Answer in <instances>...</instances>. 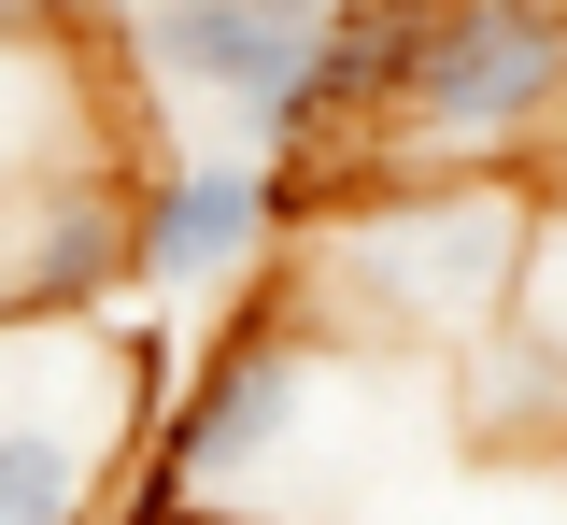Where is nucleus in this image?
<instances>
[{
  "instance_id": "1",
  "label": "nucleus",
  "mask_w": 567,
  "mask_h": 525,
  "mask_svg": "<svg viewBox=\"0 0 567 525\" xmlns=\"http://www.w3.org/2000/svg\"><path fill=\"white\" fill-rule=\"evenodd\" d=\"M341 100L369 171L525 185L567 143V0H341Z\"/></svg>"
},
{
  "instance_id": "2",
  "label": "nucleus",
  "mask_w": 567,
  "mask_h": 525,
  "mask_svg": "<svg viewBox=\"0 0 567 525\" xmlns=\"http://www.w3.org/2000/svg\"><path fill=\"white\" fill-rule=\"evenodd\" d=\"M539 256V185H454V171H369L341 199H312L284 241V299L312 312L341 356L425 341L468 356L496 312L525 299Z\"/></svg>"
},
{
  "instance_id": "3",
  "label": "nucleus",
  "mask_w": 567,
  "mask_h": 525,
  "mask_svg": "<svg viewBox=\"0 0 567 525\" xmlns=\"http://www.w3.org/2000/svg\"><path fill=\"white\" fill-rule=\"evenodd\" d=\"M327 370H341V341L284 299V285L256 312H227V327L199 341V370L156 398V441H142L128 497H156V512H227V525H284V454L312 441Z\"/></svg>"
},
{
  "instance_id": "4",
  "label": "nucleus",
  "mask_w": 567,
  "mask_h": 525,
  "mask_svg": "<svg viewBox=\"0 0 567 525\" xmlns=\"http://www.w3.org/2000/svg\"><path fill=\"white\" fill-rule=\"evenodd\" d=\"M156 341L114 327H14L0 312V525H114L156 441Z\"/></svg>"
},
{
  "instance_id": "5",
  "label": "nucleus",
  "mask_w": 567,
  "mask_h": 525,
  "mask_svg": "<svg viewBox=\"0 0 567 525\" xmlns=\"http://www.w3.org/2000/svg\"><path fill=\"white\" fill-rule=\"evenodd\" d=\"M128 72L156 100H199L241 128V156L298 171L341 143V0H128Z\"/></svg>"
},
{
  "instance_id": "6",
  "label": "nucleus",
  "mask_w": 567,
  "mask_h": 525,
  "mask_svg": "<svg viewBox=\"0 0 567 525\" xmlns=\"http://www.w3.org/2000/svg\"><path fill=\"white\" fill-rule=\"evenodd\" d=\"M298 171L270 156H156L128 199V256H142V299H227L256 285L284 241H298Z\"/></svg>"
},
{
  "instance_id": "7",
  "label": "nucleus",
  "mask_w": 567,
  "mask_h": 525,
  "mask_svg": "<svg viewBox=\"0 0 567 525\" xmlns=\"http://www.w3.org/2000/svg\"><path fill=\"white\" fill-rule=\"evenodd\" d=\"M128 199L142 185L100 171V156L0 185V312H14V327H114V299H142Z\"/></svg>"
},
{
  "instance_id": "8",
  "label": "nucleus",
  "mask_w": 567,
  "mask_h": 525,
  "mask_svg": "<svg viewBox=\"0 0 567 525\" xmlns=\"http://www.w3.org/2000/svg\"><path fill=\"white\" fill-rule=\"evenodd\" d=\"M525 327L567 356V199H539V256H525Z\"/></svg>"
},
{
  "instance_id": "9",
  "label": "nucleus",
  "mask_w": 567,
  "mask_h": 525,
  "mask_svg": "<svg viewBox=\"0 0 567 525\" xmlns=\"http://www.w3.org/2000/svg\"><path fill=\"white\" fill-rule=\"evenodd\" d=\"M71 14H128V0H0V58H14V43H58Z\"/></svg>"
},
{
  "instance_id": "10",
  "label": "nucleus",
  "mask_w": 567,
  "mask_h": 525,
  "mask_svg": "<svg viewBox=\"0 0 567 525\" xmlns=\"http://www.w3.org/2000/svg\"><path fill=\"white\" fill-rule=\"evenodd\" d=\"M114 525H227V512H156V497H114Z\"/></svg>"
}]
</instances>
